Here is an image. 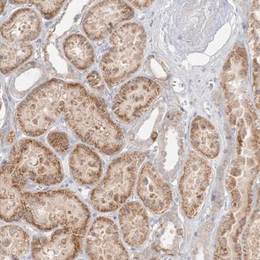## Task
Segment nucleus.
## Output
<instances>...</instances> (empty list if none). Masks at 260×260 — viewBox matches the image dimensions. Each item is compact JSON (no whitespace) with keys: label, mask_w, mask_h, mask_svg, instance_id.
Listing matches in <instances>:
<instances>
[{"label":"nucleus","mask_w":260,"mask_h":260,"mask_svg":"<svg viewBox=\"0 0 260 260\" xmlns=\"http://www.w3.org/2000/svg\"><path fill=\"white\" fill-rule=\"evenodd\" d=\"M230 67V61H228V62H227L226 63H225L224 67H223V70H224V71L228 70Z\"/></svg>","instance_id":"nucleus-39"},{"label":"nucleus","mask_w":260,"mask_h":260,"mask_svg":"<svg viewBox=\"0 0 260 260\" xmlns=\"http://www.w3.org/2000/svg\"><path fill=\"white\" fill-rule=\"evenodd\" d=\"M33 53V46L26 43H7L1 45V72H13L28 59Z\"/></svg>","instance_id":"nucleus-19"},{"label":"nucleus","mask_w":260,"mask_h":260,"mask_svg":"<svg viewBox=\"0 0 260 260\" xmlns=\"http://www.w3.org/2000/svg\"><path fill=\"white\" fill-rule=\"evenodd\" d=\"M252 133L253 135H254V138H255V140H257V141H259V130H257L255 128H254L252 130Z\"/></svg>","instance_id":"nucleus-33"},{"label":"nucleus","mask_w":260,"mask_h":260,"mask_svg":"<svg viewBox=\"0 0 260 260\" xmlns=\"http://www.w3.org/2000/svg\"><path fill=\"white\" fill-rule=\"evenodd\" d=\"M245 119H246V122H247V124L248 125L250 126L251 124H252V121H253V119L252 117H251V114H249V113H247V114H245Z\"/></svg>","instance_id":"nucleus-30"},{"label":"nucleus","mask_w":260,"mask_h":260,"mask_svg":"<svg viewBox=\"0 0 260 260\" xmlns=\"http://www.w3.org/2000/svg\"><path fill=\"white\" fill-rule=\"evenodd\" d=\"M225 232H226V231H225V230L224 229V228H221V235H224V234L225 233Z\"/></svg>","instance_id":"nucleus-45"},{"label":"nucleus","mask_w":260,"mask_h":260,"mask_svg":"<svg viewBox=\"0 0 260 260\" xmlns=\"http://www.w3.org/2000/svg\"><path fill=\"white\" fill-rule=\"evenodd\" d=\"M63 49L69 62L79 70H86L94 63V49L82 35L75 33L67 36L64 41Z\"/></svg>","instance_id":"nucleus-18"},{"label":"nucleus","mask_w":260,"mask_h":260,"mask_svg":"<svg viewBox=\"0 0 260 260\" xmlns=\"http://www.w3.org/2000/svg\"><path fill=\"white\" fill-rule=\"evenodd\" d=\"M251 202H252V197H251V196L250 194L249 195V200H248V204H249V208L251 207Z\"/></svg>","instance_id":"nucleus-43"},{"label":"nucleus","mask_w":260,"mask_h":260,"mask_svg":"<svg viewBox=\"0 0 260 260\" xmlns=\"http://www.w3.org/2000/svg\"><path fill=\"white\" fill-rule=\"evenodd\" d=\"M217 254H218V256H217V257L216 256L215 257L216 259H220V257H222V256H226L228 254V249H227L226 247H223V246L220 245V247L218 249Z\"/></svg>","instance_id":"nucleus-24"},{"label":"nucleus","mask_w":260,"mask_h":260,"mask_svg":"<svg viewBox=\"0 0 260 260\" xmlns=\"http://www.w3.org/2000/svg\"><path fill=\"white\" fill-rule=\"evenodd\" d=\"M146 39L143 26L136 22L124 24L112 33L109 39L111 47L103 55L100 65L108 85L123 82L140 68Z\"/></svg>","instance_id":"nucleus-3"},{"label":"nucleus","mask_w":260,"mask_h":260,"mask_svg":"<svg viewBox=\"0 0 260 260\" xmlns=\"http://www.w3.org/2000/svg\"><path fill=\"white\" fill-rule=\"evenodd\" d=\"M249 111H250L251 116V117H252V119H254L255 120L258 119V116L256 115V114L255 111H254V107H253L252 104H251V105L250 104V105H249Z\"/></svg>","instance_id":"nucleus-29"},{"label":"nucleus","mask_w":260,"mask_h":260,"mask_svg":"<svg viewBox=\"0 0 260 260\" xmlns=\"http://www.w3.org/2000/svg\"><path fill=\"white\" fill-rule=\"evenodd\" d=\"M162 88L145 77H138L121 87L113 100L112 110L123 122L129 124L140 118L160 96Z\"/></svg>","instance_id":"nucleus-6"},{"label":"nucleus","mask_w":260,"mask_h":260,"mask_svg":"<svg viewBox=\"0 0 260 260\" xmlns=\"http://www.w3.org/2000/svg\"><path fill=\"white\" fill-rule=\"evenodd\" d=\"M87 80H88V83L92 87H95L98 85L101 82V78H100V74L98 73L97 72L93 71L91 73L88 75L87 77Z\"/></svg>","instance_id":"nucleus-22"},{"label":"nucleus","mask_w":260,"mask_h":260,"mask_svg":"<svg viewBox=\"0 0 260 260\" xmlns=\"http://www.w3.org/2000/svg\"><path fill=\"white\" fill-rule=\"evenodd\" d=\"M49 145L60 153H65L69 148V141L67 135L60 131H51L48 136Z\"/></svg>","instance_id":"nucleus-21"},{"label":"nucleus","mask_w":260,"mask_h":260,"mask_svg":"<svg viewBox=\"0 0 260 260\" xmlns=\"http://www.w3.org/2000/svg\"><path fill=\"white\" fill-rule=\"evenodd\" d=\"M82 236L71 230L60 228L50 236L33 238L31 256L34 259H72L79 254Z\"/></svg>","instance_id":"nucleus-10"},{"label":"nucleus","mask_w":260,"mask_h":260,"mask_svg":"<svg viewBox=\"0 0 260 260\" xmlns=\"http://www.w3.org/2000/svg\"><path fill=\"white\" fill-rule=\"evenodd\" d=\"M229 121L230 123L231 124H235V123H236V117H235V116H234L233 114H230V117H229Z\"/></svg>","instance_id":"nucleus-34"},{"label":"nucleus","mask_w":260,"mask_h":260,"mask_svg":"<svg viewBox=\"0 0 260 260\" xmlns=\"http://www.w3.org/2000/svg\"><path fill=\"white\" fill-rule=\"evenodd\" d=\"M85 251L91 259H129L117 225L103 217L95 219L90 227L86 235Z\"/></svg>","instance_id":"nucleus-9"},{"label":"nucleus","mask_w":260,"mask_h":260,"mask_svg":"<svg viewBox=\"0 0 260 260\" xmlns=\"http://www.w3.org/2000/svg\"><path fill=\"white\" fill-rule=\"evenodd\" d=\"M235 251L236 254H238V256L241 257V248L239 244H236L235 247Z\"/></svg>","instance_id":"nucleus-35"},{"label":"nucleus","mask_w":260,"mask_h":260,"mask_svg":"<svg viewBox=\"0 0 260 260\" xmlns=\"http://www.w3.org/2000/svg\"><path fill=\"white\" fill-rule=\"evenodd\" d=\"M244 120H243L242 119H241L240 120L238 121V126L240 128H241L243 126H244Z\"/></svg>","instance_id":"nucleus-42"},{"label":"nucleus","mask_w":260,"mask_h":260,"mask_svg":"<svg viewBox=\"0 0 260 260\" xmlns=\"http://www.w3.org/2000/svg\"><path fill=\"white\" fill-rule=\"evenodd\" d=\"M246 222H247V218H246L245 217H244V218H242V219L241 220V221H240V226H241V227L244 226V225L246 224Z\"/></svg>","instance_id":"nucleus-40"},{"label":"nucleus","mask_w":260,"mask_h":260,"mask_svg":"<svg viewBox=\"0 0 260 260\" xmlns=\"http://www.w3.org/2000/svg\"><path fill=\"white\" fill-rule=\"evenodd\" d=\"M6 162L23 182L27 180L41 186H50L62 183L64 179L59 159L37 140H20L13 147Z\"/></svg>","instance_id":"nucleus-5"},{"label":"nucleus","mask_w":260,"mask_h":260,"mask_svg":"<svg viewBox=\"0 0 260 260\" xmlns=\"http://www.w3.org/2000/svg\"><path fill=\"white\" fill-rule=\"evenodd\" d=\"M5 2H6V1H1V13H2L3 10H4Z\"/></svg>","instance_id":"nucleus-44"},{"label":"nucleus","mask_w":260,"mask_h":260,"mask_svg":"<svg viewBox=\"0 0 260 260\" xmlns=\"http://www.w3.org/2000/svg\"><path fill=\"white\" fill-rule=\"evenodd\" d=\"M236 53H237V55H238V56H239V58L247 59V52H246V51L244 49V48H237Z\"/></svg>","instance_id":"nucleus-26"},{"label":"nucleus","mask_w":260,"mask_h":260,"mask_svg":"<svg viewBox=\"0 0 260 260\" xmlns=\"http://www.w3.org/2000/svg\"><path fill=\"white\" fill-rule=\"evenodd\" d=\"M15 4H26L35 5L39 10L41 15L46 20L53 18L59 12L65 1H16Z\"/></svg>","instance_id":"nucleus-20"},{"label":"nucleus","mask_w":260,"mask_h":260,"mask_svg":"<svg viewBox=\"0 0 260 260\" xmlns=\"http://www.w3.org/2000/svg\"><path fill=\"white\" fill-rule=\"evenodd\" d=\"M237 152H238V154L241 153V146L238 147V150H237Z\"/></svg>","instance_id":"nucleus-47"},{"label":"nucleus","mask_w":260,"mask_h":260,"mask_svg":"<svg viewBox=\"0 0 260 260\" xmlns=\"http://www.w3.org/2000/svg\"><path fill=\"white\" fill-rule=\"evenodd\" d=\"M129 2H131V4H133L136 7L143 9V8H146L148 7L149 6H150L152 3L154 2L153 1H129Z\"/></svg>","instance_id":"nucleus-23"},{"label":"nucleus","mask_w":260,"mask_h":260,"mask_svg":"<svg viewBox=\"0 0 260 260\" xmlns=\"http://www.w3.org/2000/svg\"><path fill=\"white\" fill-rule=\"evenodd\" d=\"M22 181L13 172L7 162L1 168V219L16 222L25 215Z\"/></svg>","instance_id":"nucleus-12"},{"label":"nucleus","mask_w":260,"mask_h":260,"mask_svg":"<svg viewBox=\"0 0 260 260\" xmlns=\"http://www.w3.org/2000/svg\"><path fill=\"white\" fill-rule=\"evenodd\" d=\"M119 221L127 245L139 247L145 242L148 235V217L139 202H129L123 205L119 213Z\"/></svg>","instance_id":"nucleus-14"},{"label":"nucleus","mask_w":260,"mask_h":260,"mask_svg":"<svg viewBox=\"0 0 260 260\" xmlns=\"http://www.w3.org/2000/svg\"><path fill=\"white\" fill-rule=\"evenodd\" d=\"M212 176V169L209 163L198 154L191 152L179 184L182 209L189 218H195L199 213Z\"/></svg>","instance_id":"nucleus-7"},{"label":"nucleus","mask_w":260,"mask_h":260,"mask_svg":"<svg viewBox=\"0 0 260 260\" xmlns=\"http://www.w3.org/2000/svg\"><path fill=\"white\" fill-rule=\"evenodd\" d=\"M229 221L230 223H231V224H233V223H235V218H234V217L233 216V215H230V219H229V221Z\"/></svg>","instance_id":"nucleus-41"},{"label":"nucleus","mask_w":260,"mask_h":260,"mask_svg":"<svg viewBox=\"0 0 260 260\" xmlns=\"http://www.w3.org/2000/svg\"><path fill=\"white\" fill-rule=\"evenodd\" d=\"M134 10L124 1H103L88 10L82 28L91 41L104 39L122 22L134 17Z\"/></svg>","instance_id":"nucleus-8"},{"label":"nucleus","mask_w":260,"mask_h":260,"mask_svg":"<svg viewBox=\"0 0 260 260\" xmlns=\"http://www.w3.org/2000/svg\"><path fill=\"white\" fill-rule=\"evenodd\" d=\"M231 195H232V197H233V199H234V200L238 201L241 199V195H240V192H239L238 190L233 189V191H232Z\"/></svg>","instance_id":"nucleus-28"},{"label":"nucleus","mask_w":260,"mask_h":260,"mask_svg":"<svg viewBox=\"0 0 260 260\" xmlns=\"http://www.w3.org/2000/svg\"><path fill=\"white\" fill-rule=\"evenodd\" d=\"M69 169L74 180L82 186L97 183L102 173V162L96 152L84 144H78L69 157Z\"/></svg>","instance_id":"nucleus-15"},{"label":"nucleus","mask_w":260,"mask_h":260,"mask_svg":"<svg viewBox=\"0 0 260 260\" xmlns=\"http://www.w3.org/2000/svg\"><path fill=\"white\" fill-rule=\"evenodd\" d=\"M30 236L22 228L7 225L1 228V259H17L27 254Z\"/></svg>","instance_id":"nucleus-17"},{"label":"nucleus","mask_w":260,"mask_h":260,"mask_svg":"<svg viewBox=\"0 0 260 260\" xmlns=\"http://www.w3.org/2000/svg\"><path fill=\"white\" fill-rule=\"evenodd\" d=\"M231 109H232V107L230 105H229L228 107H227V110H228V113H230V111H231Z\"/></svg>","instance_id":"nucleus-46"},{"label":"nucleus","mask_w":260,"mask_h":260,"mask_svg":"<svg viewBox=\"0 0 260 260\" xmlns=\"http://www.w3.org/2000/svg\"><path fill=\"white\" fill-rule=\"evenodd\" d=\"M137 192L144 205L157 215L167 210L172 201V192L169 186L150 162H147L140 170Z\"/></svg>","instance_id":"nucleus-11"},{"label":"nucleus","mask_w":260,"mask_h":260,"mask_svg":"<svg viewBox=\"0 0 260 260\" xmlns=\"http://www.w3.org/2000/svg\"><path fill=\"white\" fill-rule=\"evenodd\" d=\"M145 158L142 152H133L113 161L101 181L92 191L91 203L93 209L103 213L119 209L131 195L139 168Z\"/></svg>","instance_id":"nucleus-4"},{"label":"nucleus","mask_w":260,"mask_h":260,"mask_svg":"<svg viewBox=\"0 0 260 260\" xmlns=\"http://www.w3.org/2000/svg\"><path fill=\"white\" fill-rule=\"evenodd\" d=\"M240 75L241 77H245L247 75V70L246 69H242L240 70Z\"/></svg>","instance_id":"nucleus-37"},{"label":"nucleus","mask_w":260,"mask_h":260,"mask_svg":"<svg viewBox=\"0 0 260 260\" xmlns=\"http://www.w3.org/2000/svg\"><path fill=\"white\" fill-rule=\"evenodd\" d=\"M235 77V75L233 74H228V73H223L222 79L224 82H230V81L233 80V78Z\"/></svg>","instance_id":"nucleus-27"},{"label":"nucleus","mask_w":260,"mask_h":260,"mask_svg":"<svg viewBox=\"0 0 260 260\" xmlns=\"http://www.w3.org/2000/svg\"><path fill=\"white\" fill-rule=\"evenodd\" d=\"M226 184L227 186H228V189L232 190L234 189V188L236 186V182H235V180L234 179L233 177L228 176L226 179Z\"/></svg>","instance_id":"nucleus-25"},{"label":"nucleus","mask_w":260,"mask_h":260,"mask_svg":"<svg viewBox=\"0 0 260 260\" xmlns=\"http://www.w3.org/2000/svg\"><path fill=\"white\" fill-rule=\"evenodd\" d=\"M230 105H231L232 108H236L240 106V103H239L238 100H233V101H232V103H230Z\"/></svg>","instance_id":"nucleus-36"},{"label":"nucleus","mask_w":260,"mask_h":260,"mask_svg":"<svg viewBox=\"0 0 260 260\" xmlns=\"http://www.w3.org/2000/svg\"><path fill=\"white\" fill-rule=\"evenodd\" d=\"M231 223H230L229 221L228 222H225L224 223V226H223V228L225 230V231L226 232H229L230 229H231Z\"/></svg>","instance_id":"nucleus-32"},{"label":"nucleus","mask_w":260,"mask_h":260,"mask_svg":"<svg viewBox=\"0 0 260 260\" xmlns=\"http://www.w3.org/2000/svg\"><path fill=\"white\" fill-rule=\"evenodd\" d=\"M220 245L223 246V247H226L227 246V240L225 238H222L221 240L220 241Z\"/></svg>","instance_id":"nucleus-38"},{"label":"nucleus","mask_w":260,"mask_h":260,"mask_svg":"<svg viewBox=\"0 0 260 260\" xmlns=\"http://www.w3.org/2000/svg\"><path fill=\"white\" fill-rule=\"evenodd\" d=\"M25 219L41 231L62 228L83 236L91 213L73 192L67 189L24 192Z\"/></svg>","instance_id":"nucleus-2"},{"label":"nucleus","mask_w":260,"mask_h":260,"mask_svg":"<svg viewBox=\"0 0 260 260\" xmlns=\"http://www.w3.org/2000/svg\"><path fill=\"white\" fill-rule=\"evenodd\" d=\"M61 114L78 138L99 152L111 155L122 150L124 131L105 103L80 83L46 81L33 90L16 111L19 126L30 137L45 134Z\"/></svg>","instance_id":"nucleus-1"},{"label":"nucleus","mask_w":260,"mask_h":260,"mask_svg":"<svg viewBox=\"0 0 260 260\" xmlns=\"http://www.w3.org/2000/svg\"><path fill=\"white\" fill-rule=\"evenodd\" d=\"M190 138L195 150L206 157L215 158L219 154V136L212 123L205 118L198 116L192 121Z\"/></svg>","instance_id":"nucleus-16"},{"label":"nucleus","mask_w":260,"mask_h":260,"mask_svg":"<svg viewBox=\"0 0 260 260\" xmlns=\"http://www.w3.org/2000/svg\"><path fill=\"white\" fill-rule=\"evenodd\" d=\"M42 21L37 12L21 8L12 14L1 26V35L8 43H27L37 39Z\"/></svg>","instance_id":"nucleus-13"},{"label":"nucleus","mask_w":260,"mask_h":260,"mask_svg":"<svg viewBox=\"0 0 260 260\" xmlns=\"http://www.w3.org/2000/svg\"><path fill=\"white\" fill-rule=\"evenodd\" d=\"M259 141H257L255 139L251 140V145H252V147L254 150H257L259 148Z\"/></svg>","instance_id":"nucleus-31"}]
</instances>
